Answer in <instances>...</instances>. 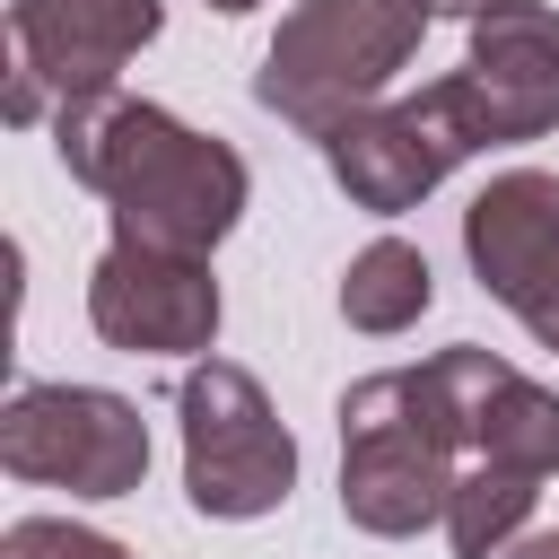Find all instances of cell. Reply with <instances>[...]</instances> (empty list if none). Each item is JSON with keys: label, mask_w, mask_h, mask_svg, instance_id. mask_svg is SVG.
Listing matches in <instances>:
<instances>
[{"label": "cell", "mask_w": 559, "mask_h": 559, "mask_svg": "<svg viewBox=\"0 0 559 559\" xmlns=\"http://www.w3.org/2000/svg\"><path fill=\"white\" fill-rule=\"evenodd\" d=\"M428 297H437L428 253H419V245H402V236H376V245L341 271V314H349L358 332H402V323H419V314H428Z\"/></svg>", "instance_id": "cell-12"}, {"label": "cell", "mask_w": 559, "mask_h": 559, "mask_svg": "<svg viewBox=\"0 0 559 559\" xmlns=\"http://www.w3.org/2000/svg\"><path fill=\"white\" fill-rule=\"evenodd\" d=\"M0 463L35 489L131 498L148 472V419L105 384H17L0 411Z\"/></svg>", "instance_id": "cell-5"}, {"label": "cell", "mask_w": 559, "mask_h": 559, "mask_svg": "<svg viewBox=\"0 0 559 559\" xmlns=\"http://www.w3.org/2000/svg\"><path fill=\"white\" fill-rule=\"evenodd\" d=\"M463 419L437 384V367H384L341 393V515L376 542L445 524L454 498Z\"/></svg>", "instance_id": "cell-2"}, {"label": "cell", "mask_w": 559, "mask_h": 559, "mask_svg": "<svg viewBox=\"0 0 559 559\" xmlns=\"http://www.w3.org/2000/svg\"><path fill=\"white\" fill-rule=\"evenodd\" d=\"M428 17H489V9H507V0H419Z\"/></svg>", "instance_id": "cell-15"}, {"label": "cell", "mask_w": 559, "mask_h": 559, "mask_svg": "<svg viewBox=\"0 0 559 559\" xmlns=\"http://www.w3.org/2000/svg\"><path fill=\"white\" fill-rule=\"evenodd\" d=\"M428 367H437V384H445V402L463 419V445L480 463H515L533 480L559 472V393H542L533 376H515L498 349H472V341L437 349Z\"/></svg>", "instance_id": "cell-11"}, {"label": "cell", "mask_w": 559, "mask_h": 559, "mask_svg": "<svg viewBox=\"0 0 559 559\" xmlns=\"http://www.w3.org/2000/svg\"><path fill=\"white\" fill-rule=\"evenodd\" d=\"M0 559H131V550L87 533V524H70V515H26V524L0 533Z\"/></svg>", "instance_id": "cell-14"}, {"label": "cell", "mask_w": 559, "mask_h": 559, "mask_svg": "<svg viewBox=\"0 0 559 559\" xmlns=\"http://www.w3.org/2000/svg\"><path fill=\"white\" fill-rule=\"evenodd\" d=\"M210 9H227V17H236V9H253V0H210Z\"/></svg>", "instance_id": "cell-18"}, {"label": "cell", "mask_w": 559, "mask_h": 559, "mask_svg": "<svg viewBox=\"0 0 559 559\" xmlns=\"http://www.w3.org/2000/svg\"><path fill=\"white\" fill-rule=\"evenodd\" d=\"M175 411H183V498L218 524H245V515H271L297 480V437L280 428L271 393L227 367V358H201L183 367L175 384Z\"/></svg>", "instance_id": "cell-4"}, {"label": "cell", "mask_w": 559, "mask_h": 559, "mask_svg": "<svg viewBox=\"0 0 559 559\" xmlns=\"http://www.w3.org/2000/svg\"><path fill=\"white\" fill-rule=\"evenodd\" d=\"M419 26H428L419 0H297L253 70V96L288 131L323 140L393 87V70L419 52Z\"/></svg>", "instance_id": "cell-3"}, {"label": "cell", "mask_w": 559, "mask_h": 559, "mask_svg": "<svg viewBox=\"0 0 559 559\" xmlns=\"http://www.w3.org/2000/svg\"><path fill=\"white\" fill-rule=\"evenodd\" d=\"M157 0H9V44L17 70H35L61 105L105 96L122 79V61L157 35Z\"/></svg>", "instance_id": "cell-10"}, {"label": "cell", "mask_w": 559, "mask_h": 559, "mask_svg": "<svg viewBox=\"0 0 559 559\" xmlns=\"http://www.w3.org/2000/svg\"><path fill=\"white\" fill-rule=\"evenodd\" d=\"M533 498H542L533 472H515V463H472V472L454 480V498H445V542H454V559H498V550L515 542V524L533 515Z\"/></svg>", "instance_id": "cell-13"}, {"label": "cell", "mask_w": 559, "mask_h": 559, "mask_svg": "<svg viewBox=\"0 0 559 559\" xmlns=\"http://www.w3.org/2000/svg\"><path fill=\"white\" fill-rule=\"evenodd\" d=\"M463 253L480 271V288L542 332L559 314V175L542 166H507L480 183V201L463 210Z\"/></svg>", "instance_id": "cell-8"}, {"label": "cell", "mask_w": 559, "mask_h": 559, "mask_svg": "<svg viewBox=\"0 0 559 559\" xmlns=\"http://www.w3.org/2000/svg\"><path fill=\"white\" fill-rule=\"evenodd\" d=\"M480 148L489 140H542L559 122V9L542 0H507L489 17H472V52L454 70Z\"/></svg>", "instance_id": "cell-9"}, {"label": "cell", "mask_w": 559, "mask_h": 559, "mask_svg": "<svg viewBox=\"0 0 559 559\" xmlns=\"http://www.w3.org/2000/svg\"><path fill=\"white\" fill-rule=\"evenodd\" d=\"M52 148L70 166V183H87L114 210V236L140 245H175V253H210L236 218H245V157L210 131H183L166 105L148 96H79L52 114Z\"/></svg>", "instance_id": "cell-1"}, {"label": "cell", "mask_w": 559, "mask_h": 559, "mask_svg": "<svg viewBox=\"0 0 559 559\" xmlns=\"http://www.w3.org/2000/svg\"><path fill=\"white\" fill-rule=\"evenodd\" d=\"M533 341H550V349H559V314H550V323H542V332H533Z\"/></svg>", "instance_id": "cell-17"}, {"label": "cell", "mask_w": 559, "mask_h": 559, "mask_svg": "<svg viewBox=\"0 0 559 559\" xmlns=\"http://www.w3.org/2000/svg\"><path fill=\"white\" fill-rule=\"evenodd\" d=\"M507 559H559V533H533V542H515Z\"/></svg>", "instance_id": "cell-16"}, {"label": "cell", "mask_w": 559, "mask_h": 559, "mask_svg": "<svg viewBox=\"0 0 559 559\" xmlns=\"http://www.w3.org/2000/svg\"><path fill=\"white\" fill-rule=\"evenodd\" d=\"M472 148H480V131H472V105H463L454 79H437V87H419V96H393V105H367V114H349L341 131H323L332 183H341L358 210H376V218L428 201Z\"/></svg>", "instance_id": "cell-6"}, {"label": "cell", "mask_w": 559, "mask_h": 559, "mask_svg": "<svg viewBox=\"0 0 559 559\" xmlns=\"http://www.w3.org/2000/svg\"><path fill=\"white\" fill-rule=\"evenodd\" d=\"M87 323H96L105 349H131V358L210 349V341H218V280H210V253H175V245L114 236L105 262L87 271Z\"/></svg>", "instance_id": "cell-7"}]
</instances>
